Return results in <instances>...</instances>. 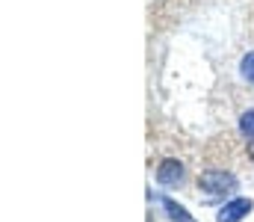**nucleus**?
<instances>
[{"mask_svg":"<svg viewBox=\"0 0 254 222\" xmlns=\"http://www.w3.org/2000/svg\"><path fill=\"white\" fill-rule=\"evenodd\" d=\"M160 202H163V208H166V214L172 217V222H195V220L190 217V211H187L184 205H178L175 199H169V196H163Z\"/></svg>","mask_w":254,"mask_h":222,"instance_id":"nucleus-4","label":"nucleus"},{"mask_svg":"<svg viewBox=\"0 0 254 222\" xmlns=\"http://www.w3.org/2000/svg\"><path fill=\"white\" fill-rule=\"evenodd\" d=\"M240 72H243V77H246V80L254 86V54H246V57H243V63H240Z\"/></svg>","mask_w":254,"mask_h":222,"instance_id":"nucleus-5","label":"nucleus"},{"mask_svg":"<svg viewBox=\"0 0 254 222\" xmlns=\"http://www.w3.org/2000/svg\"><path fill=\"white\" fill-rule=\"evenodd\" d=\"M240 131H243L249 140H254V110L243 113V119H240Z\"/></svg>","mask_w":254,"mask_h":222,"instance_id":"nucleus-6","label":"nucleus"},{"mask_svg":"<svg viewBox=\"0 0 254 222\" xmlns=\"http://www.w3.org/2000/svg\"><path fill=\"white\" fill-rule=\"evenodd\" d=\"M252 211H254L252 199H234L231 205H225V208L219 211V222H243Z\"/></svg>","mask_w":254,"mask_h":222,"instance_id":"nucleus-3","label":"nucleus"},{"mask_svg":"<svg viewBox=\"0 0 254 222\" xmlns=\"http://www.w3.org/2000/svg\"><path fill=\"white\" fill-rule=\"evenodd\" d=\"M198 187H201L207 196H225V193L237 190V178H234L231 172H222V169H207V172H201Z\"/></svg>","mask_w":254,"mask_h":222,"instance_id":"nucleus-1","label":"nucleus"},{"mask_svg":"<svg viewBox=\"0 0 254 222\" xmlns=\"http://www.w3.org/2000/svg\"><path fill=\"white\" fill-rule=\"evenodd\" d=\"M184 178H187V172H184L181 160H163L157 169V181L163 187H178V184H184Z\"/></svg>","mask_w":254,"mask_h":222,"instance_id":"nucleus-2","label":"nucleus"}]
</instances>
